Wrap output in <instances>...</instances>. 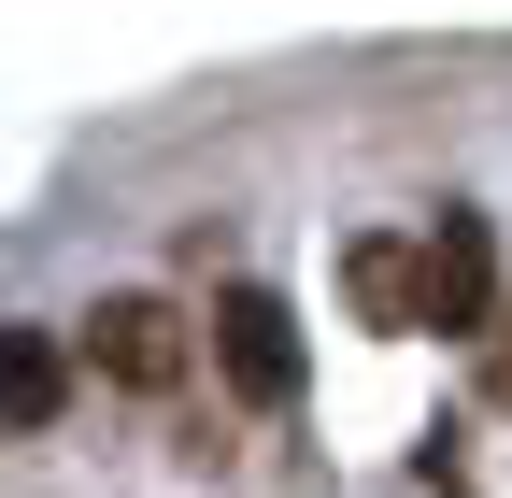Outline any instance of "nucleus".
<instances>
[{"label": "nucleus", "mask_w": 512, "mask_h": 498, "mask_svg": "<svg viewBox=\"0 0 512 498\" xmlns=\"http://www.w3.org/2000/svg\"><path fill=\"white\" fill-rule=\"evenodd\" d=\"M214 370H228L242 413H285V399H299L313 356H299V314H285L271 285H228V299H214Z\"/></svg>", "instance_id": "f257e3e1"}, {"label": "nucleus", "mask_w": 512, "mask_h": 498, "mask_svg": "<svg viewBox=\"0 0 512 498\" xmlns=\"http://www.w3.org/2000/svg\"><path fill=\"white\" fill-rule=\"evenodd\" d=\"M342 285H356V314L370 328H427V242H356V257H342Z\"/></svg>", "instance_id": "20e7f679"}, {"label": "nucleus", "mask_w": 512, "mask_h": 498, "mask_svg": "<svg viewBox=\"0 0 512 498\" xmlns=\"http://www.w3.org/2000/svg\"><path fill=\"white\" fill-rule=\"evenodd\" d=\"M427 328H441V342H484V328H498V228L456 214V200L427 214Z\"/></svg>", "instance_id": "f03ea898"}, {"label": "nucleus", "mask_w": 512, "mask_h": 498, "mask_svg": "<svg viewBox=\"0 0 512 498\" xmlns=\"http://www.w3.org/2000/svg\"><path fill=\"white\" fill-rule=\"evenodd\" d=\"M484 385H498V399H512V328H498V356H484Z\"/></svg>", "instance_id": "423d86ee"}, {"label": "nucleus", "mask_w": 512, "mask_h": 498, "mask_svg": "<svg viewBox=\"0 0 512 498\" xmlns=\"http://www.w3.org/2000/svg\"><path fill=\"white\" fill-rule=\"evenodd\" d=\"M57 399H72V356H57L43 328H15V342H0V413L43 442V427H57Z\"/></svg>", "instance_id": "39448f33"}, {"label": "nucleus", "mask_w": 512, "mask_h": 498, "mask_svg": "<svg viewBox=\"0 0 512 498\" xmlns=\"http://www.w3.org/2000/svg\"><path fill=\"white\" fill-rule=\"evenodd\" d=\"M86 370H100V385H128V399H171V385H185V314H171V299H143V285L100 299V314H86Z\"/></svg>", "instance_id": "7ed1b4c3"}]
</instances>
